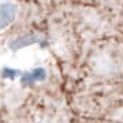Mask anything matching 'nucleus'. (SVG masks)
Returning a JSON list of instances; mask_svg holds the SVG:
<instances>
[{"instance_id": "nucleus-1", "label": "nucleus", "mask_w": 123, "mask_h": 123, "mask_svg": "<svg viewBox=\"0 0 123 123\" xmlns=\"http://www.w3.org/2000/svg\"><path fill=\"white\" fill-rule=\"evenodd\" d=\"M18 14V8L14 3L1 1L0 3V31H4L11 25Z\"/></svg>"}]
</instances>
